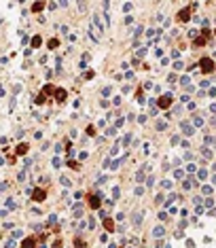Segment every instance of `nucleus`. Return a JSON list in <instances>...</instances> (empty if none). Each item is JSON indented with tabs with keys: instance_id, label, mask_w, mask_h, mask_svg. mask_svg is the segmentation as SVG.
Here are the masks:
<instances>
[{
	"instance_id": "nucleus-43",
	"label": "nucleus",
	"mask_w": 216,
	"mask_h": 248,
	"mask_svg": "<svg viewBox=\"0 0 216 248\" xmlns=\"http://www.w3.org/2000/svg\"><path fill=\"white\" fill-rule=\"evenodd\" d=\"M87 134H89V136H93V134H96V127H93V125H89V127H87Z\"/></svg>"
},
{
	"instance_id": "nucleus-3",
	"label": "nucleus",
	"mask_w": 216,
	"mask_h": 248,
	"mask_svg": "<svg viewBox=\"0 0 216 248\" xmlns=\"http://www.w3.org/2000/svg\"><path fill=\"white\" fill-rule=\"evenodd\" d=\"M89 38H91V40H96V42H98V40L102 38V30H98V28H96L93 23L89 26Z\"/></svg>"
},
{
	"instance_id": "nucleus-15",
	"label": "nucleus",
	"mask_w": 216,
	"mask_h": 248,
	"mask_svg": "<svg viewBox=\"0 0 216 248\" xmlns=\"http://www.w3.org/2000/svg\"><path fill=\"white\" fill-rule=\"evenodd\" d=\"M42 199H45V191H40V189L34 191V201H42Z\"/></svg>"
},
{
	"instance_id": "nucleus-4",
	"label": "nucleus",
	"mask_w": 216,
	"mask_h": 248,
	"mask_svg": "<svg viewBox=\"0 0 216 248\" xmlns=\"http://www.w3.org/2000/svg\"><path fill=\"white\" fill-rule=\"evenodd\" d=\"M157 102H159V108H169V104H172V96H169V94L167 96H161Z\"/></svg>"
},
{
	"instance_id": "nucleus-40",
	"label": "nucleus",
	"mask_w": 216,
	"mask_h": 248,
	"mask_svg": "<svg viewBox=\"0 0 216 248\" xmlns=\"http://www.w3.org/2000/svg\"><path fill=\"white\" fill-rule=\"evenodd\" d=\"M172 144H180V136H178V134L172 136Z\"/></svg>"
},
{
	"instance_id": "nucleus-42",
	"label": "nucleus",
	"mask_w": 216,
	"mask_h": 248,
	"mask_svg": "<svg viewBox=\"0 0 216 248\" xmlns=\"http://www.w3.org/2000/svg\"><path fill=\"white\" fill-rule=\"evenodd\" d=\"M40 9H42V4H40V2H36V4H32V11H36V13H38Z\"/></svg>"
},
{
	"instance_id": "nucleus-24",
	"label": "nucleus",
	"mask_w": 216,
	"mask_h": 248,
	"mask_svg": "<svg viewBox=\"0 0 216 248\" xmlns=\"http://www.w3.org/2000/svg\"><path fill=\"white\" fill-rule=\"evenodd\" d=\"M104 227H106L108 231H110V229H112L115 225H112V221H110V219H104Z\"/></svg>"
},
{
	"instance_id": "nucleus-18",
	"label": "nucleus",
	"mask_w": 216,
	"mask_h": 248,
	"mask_svg": "<svg viewBox=\"0 0 216 248\" xmlns=\"http://www.w3.org/2000/svg\"><path fill=\"white\" fill-rule=\"evenodd\" d=\"M26 153H28V144L23 142V144H19V146H17V155H26Z\"/></svg>"
},
{
	"instance_id": "nucleus-46",
	"label": "nucleus",
	"mask_w": 216,
	"mask_h": 248,
	"mask_svg": "<svg viewBox=\"0 0 216 248\" xmlns=\"http://www.w3.org/2000/svg\"><path fill=\"white\" fill-rule=\"evenodd\" d=\"M42 102H45V96H42V94H40V96H36V104H42Z\"/></svg>"
},
{
	"instance_id": "nucleus-26",
	"label": "nucleus",
	"mask_w": 216,
	"mask_h": 248,
	"mask_svg": "<svg viewBox=\"0 0 216 248\" xmlns=\"http://www.w3.org/2000/svg\"><path fill=\"white\" fill-rule=\"evenodd\" d=\"M195 45H199V47L206 45V38H204V36H197V38H195Z\"/></svg>"
},
{
	"instance_id": "nucleus-20",
	"label": "nucleus",
	"mask_w": 216,
	"mask_h": 248,
	"mask_svg": "<svg viewBox=\"0 0 216 248\" xmlns=\"http://www.w3.org/2000/svg\"><path fill=\"white\" fill-rule=\"evenodd\" d=\"M21 235H23V231H19V229H15V231H13V235H11V240H19Z\"/></svg>"
},
{
	"instance_id": "nucleus-48",
	"label": "nucleus",
	"mask_w": 216,
	"mask_h": 248,
	"mask_svg": "<svg viewBox=\"0 0 216 248\" xmlns=\"http://www.w3.org/2000/svg\"><path fill=\"white\" fill-rule=\"evenodd\" d=\"M193 204H195V206H199V204H201V197H199V195H197V197H193Z\"/></svg>"
},
{
	"instance_id": "nucleus-27",
	"label": "nucleus",
	"mask_w": 216,
	"mask_h": 248,
	"mask_svg": "<svg viewBox=\"0 0 216 248\" xmlns=\"http://www.w3.org/2000/svg\"><path fill=\"white\" fill-rule=\"evenodd\" d=\"M136 55H138V59L144 57V55H146V49H144V47H142V49H138V51H136Z\"/></svg>"
},
{
	"instance_id": "nucleus-53",
	"label": "nucleus",
	"mask_w": 216,
	"mask_h": 248,
	"mask_svg": "<svg viewBox=\"0 0 216 248\" xmlns=\"http://www.w3.org/2000/svg\"><path fill=\"white\" fill-rule=\"evenodd\" d=\"M17 178H19V182H23V180H26V172H19V176H17Z\"/></svg>"
},
{
	"instance_id": "nucleus-50",
	"label": "nucleus",
	"mask_w": 216,
	"mask_h": 248,
	"mask_svg": "<svg viewBox=\"0 0 216 248\" xmlns=\"http://www.w3.org/2000/svg\"><path fill=\"white\" fill-rule=\"evenodd\" d=\"M49 47H51V49H55V47H57V40H55V38H53V40H49Z\"/></svg>"
},
{
	"instance_id": "nucleus-2",
	"label": "nucleus",
	"mask_w": 216,
	"mask_h": 248,
	"mask_svg": "<svg viewBox=\"0 0 216 248\" xmlns=\"http://www.w3.org/2000/svg\"><path fill=\"white\" fill-rule=\"evenodd\" d=\"M199 66H201L204 72H212V70H214V61H212L210 57H204L201 61H199Z\"/></svg>"
},
{
	"instance_id": "nucleus-25",
	"label": "nucleus",
	"mask_w": 216,
	"mask_h": 248,
	"mask_svg": "<svg viewBox=\"0 0 216 248\" xmlns=\"http://www.w3.org/2000/svg\"><path fill=\"white\" fill-rule=\"evenodd\" d=\"M208 144H210V146H214V144H216V140H214L212 136H206V146H208Z\"/></svg>"
},
{
	"instance_id": "nucleus-30",
	"label": "nucleus",
	"mask_w": 216,
	"mask_h": 248,
	"mask_svg": "<svg viewBox=\"0 0 216 248\" xmlns=\"http://www.w3.org/2000/svg\"><path fill=\"white\" fill-rule=\"evenodd\" d=\"M104 134H106V136H115V134H117V127H108Z\"/></svg>"
},
{
	"instance_id": "nucleus-17",
	"label": "nucleus",
	"mask_w": 216,
	"mask_h": 248,
	"mask_svg": "<svg viewBox=\"0 0 216 248\" xmlns=\"http://www.w3.org/2000/svg\"><path fill=\"white\" fill-rule=\"evenodd\" d=\"M59 182L64 184L66 189H70V187H72V182H70V178H66V176H61V178H59Z\"/></svg>"
},
{
	"instance_id": "nucleus-47",
	"label": "nucleus",
	"mask_w": 216,
	"mask_h": 248,
	"mask_svg": "<svg viewBox=\"0 0 216 248\" xmlns=\"http://www.w3.org/2000/svg\"><path fill=\"white\" fill-rule=\"evenodd\" d=\"M129 142H131V136H129V134H127V136H125V138H123V144H129Z\"/></svg>"
},
{
	"instance_id": "nucleus-5",
	"label": "nucleus",
	"mask_w": 216,
	"mask_h": 248,
	"mask_svg": "<svg viewBox=\"0 0 216 248\" xmlns=\"http://www.w3.org/2000/svg\"><path fill=\"white\" fill-rule=\"evenodd\" d=\"M131 223H134V227H140L142 225V219H144V212H134V216H131Z\"/></svg>"
},
{
	"instance_id": "nucleus-19",
	"label": "nucleus",
	"mask_w": 216,
	"mask_h": 248,
	"mask_svg": "<svg viewBox=\"0 0 216 248\" xmlns=\"http://www.w3.org/2000/svg\"><path fill=\"white\" fill-rule=\"evenodd\" d=\"M201 153H204V157H208V159H212V155H214V153H212L208 146H204V148H201Z\"/></svg>"
},
{
	"instance_id": "nucleus-28",
	"label": "nucleus",
	"mask_w": 216,
	"mask_h": 248,
	"mask_svg": "<svg viewBox=\"0 0 216 248\" xmlns=\"http://www.w3.org/2000/svg\"><path fill=\"white\" fill-rule=\"evenodd\" d=\"M165 127H167V123H165V121H159V123H157V129H159V132H163Z\"/></svg>"
},
{
	"instance_id": "nucleus-6",
	"label": "nucleus",
	"mask_w": 216,
	"mask_h": 248,
	"mask_svg": "<svg viewBox=\"0 0 216 248\" xmlns=\"http://www.w3.org/2000/svg\"><path fill=\"white\" fill-rule=\"evenodd\" d=\"M89 206H91V210H98L100 208V197L98 195H89Z\"/></svg>"
},
{
	"instance_id": "nucleus-13",
	"label": "nucleus",
	"mask_w": 216,
	"mask_h": 248,
	"mask_svg": "<svg viewBox=\"0 0 216 248\" xmlns=\"http://www.w3.org/2000/svg\"><path fill=\"white\" fill-rule=\"evenodd\" d=\"M197 178H199V180H206V178H208V170H204V168L197 170Z\"/></svg>"
},
{
	"instance_id": "nucleus-31",
	"label": "nucleus",
	"mask_w": 216,
	"mask_h": 248,
	"mask_svg": "<svg viewBox=\"0 0 216 248\" xmlns=\"http://www.w3.org/2000/svg\"><path fill=\"white\" fill-rule=\"evenodd\" d=\"M40 42H42V40H40V36H34V38H32V47H38Z\"/></svg>"
},
{
	"instance_id": "nucleus-38",
	"label": "nucleus",
	"mask_w": 216,
	"mask_h": 248,
	"mask_svg": "<svg viewBox=\"0 0 216 248\" xmlns=\"http://www.w3.org/2000/svg\"><path fill=\"white\" fill-rule=\"evenodd\" d=\"M51 163H53V168H59V165H61V161H59V157H53V161H51Z\"/></svg>"
},
{
	"instance_id": "nucleus-54",
	"label": "nucleus",
	"mask_w": 216,
	"mask_h": 248,
	"mask_svg": "<svg viewBox=\"0 0 216 248\" xmlns=\"http://www.w3.org/2000/svg\"><path fill=\"white\" fill-rule=\"evenodd\" d=\"M0 23H2V17H0Z\"/></svg>"
},
{
	"instance_id": "nucleus-44",
	"label": "nucleus",
	"mask_w": 216,
	"mask_h": 248,
	"mask_svg": "<svg viewBox=\"0 0 216 248\" xmlns=\"http://www.w3.org/2000/svg\"><path fill=\"white\" fill-rule=\"evenodd\" d=\"M131 7H134L131 2H127V4H123V13H125V11H131Z\"/></svg>"
},
{
	"instance_id": "nucleus-52",
	"label": "nucleus",
	"mask_w": 216,
	"mask_h": 248,
	"mask_svg": "<svg viewBox=\"0 0 216 248\" xmlns=\"http://www.w3.org/2000/svg\"><path fill=\"white\" fill-rule=\"evenodd\" d=\"M79 11H87V4L85 2H79Z\"/></svg>"
},
{
	"instance_id": "nucleus-34",
	"label": "nucleus",
	"mask_w": 216,
	"mask_h": 248,
	"mask_svg": "<svg viewBox=\"0 0 216 248\" xmlns=\"http://www.w3.org/2000/svg\"><path fill=\"white\" fill-rule=\"evenodd\" d=\"M9 189V182H0V193H4Z\"/></svg>"
},
{
	"instance_id": "nucleus-45",
	"label": "nucleus",
	"mask_w": 216,
	"mask_h": 248,
	"mask_svg": "<svg viewBox=\"0 0 216 248\" xmlns=\"http://www.w3.org/2000/svg\"><path fill=\"white\" fill-rule=\"evenodd\" d=\"M102 96H110V87H104L102 89Z\"/></svg>"
},
{
	"instance_id": "nucleus-1",
	"label": "nucleus",
	"mask_w": 216,
	"mask_h": 248,
	"mask_svg": "<svg viewBox=\"0 0 216 248\" xmlns=\"http://www.w3.org/2000/svg\"><path fill=\"white\" fill-rule=\"evenodd\" d=\"M180 129H182V134H184V136H193V134H195L193 123H189V121H182V123H180Z\"/></svg>"
},
{
	"instance_id": "nucleus-10",
	"label": "nucleus",
	"mask_w": 216,
	"mask_h": 248,
	"mask_svg": "<svg viewBox=\"0 0 216 248\" xmlns=\"http://www.w3.org/2000/svg\"><path fill=\"white\" fill-rule=\"evenodd\" d=\"M55 100L57 102H64L66 100V91L64 89H55Z\"/></svg>"
},
{
	"instance_id": "nucleus-33",
	"label": "nucleus",
	"mask_w": 216,
	"mask_h": 248,
	"mask_svg": "<svg viewBox=\"0 0 216 248\" xmlns=\"http://www.w3.org/2000/svg\"><path fill=\"white\" fill-rule=\"evenodd\" d=\"M142 32H144V30H142V26H138V28H136V30H134V36H140V34H142Z\"/></svg>"
},
{
	"instance_id": "nucleus-39",
	"label": "nucleus",
	"mask_w": 216,
	"mask_h": 248,
	"mask_svg": "<svg viewBox=\"0 0 216 248\" xmlns=\"http://www.w3.org/2000/svg\"><path fill=\"white\" fill-rule=\"evenodd\" d=\"M182 66H184V64H182V61H178V59L174 61V68H176V70H182Z\"/></svg>"
},
{
	"instance_id": "nucleus-12",
	"label": "nucleus",
	"mask_w": 216,
	"mask_h": 248,
	"mask_svg": "<svg viewBox=\"0 0 216 248\" xmlns=\"http://www.w3.org/2000/svg\"><path fill=\"white\" fill-rule=\"evenodd\" d=\"M189 13H191L189 9H182V11L178 13V19H180V21H187V19H189Z\"/></svg>"
},
{
	"instance_id": "nucleus-35",
	"label": "nucleus",
	"mask_w": 216,
	"mask_h": 248,
	"mask_svg": "<svg viewBox=\"0 0 216 248\" xmlns=\"http://www.w3.org/2000/svg\"><path fill=\"white\" fill-rule=\"evenodd\" d=\"M117 153H119V142H117V144H115V146L110 148V155H112V157H115V155H117Z\"/></svg>"
},
{
	"instance_id": "nucleus-14",
	"label": "nucleus",
	"mask_w": 216,
	"mask_h": 248,
	"mask_svg": "<svg viewBox=\"0 0 216 248\" xmlns=\"http://www.w3.org/2000/svg\"><path fill=\"white\" fill-rule=\"evenodd\" d=\"M4 206H7L9 210H15V208H17V201H15V199H7V201H4Z\"/></svg>"
},
{
	"instance_id": "nucleus-36",
	"label": "nucleus",
	"mask_w": 216,
	"mask_h": 248,
	"mask_svg": "<svg viewBox=\"0 0 216 248\" xmlns=\"http://www.w3.org/2000/svg\"><path fill=\"white\" fill-rule=\"evenodd\" d=\"M180 85H184V87H189V76H182V79H180Z\"/></svg>"
},
{
	"instance_id": "nucleus-7",
	"label": "nucleus",
	"mask_w": 216,
	"mask_h": 248,
	"mask_svg": "<svg viewBox=\"0 0 216 248\" xmlns=\"http://www.w3.org/2000/svg\"><path fill=\"white\" fill-rule=\"evenodd\" d=\"M153 235H155L157 240H159V238H163V235H165V229H163L161 225H157L155 229H153Z\"/></svg>"
},
{
	"instance_id": "nucleus-51",
	"label": "nucleus",
	"mask_w": 216,
	"mask_h": 248,
	"mask_svg": "<svg viewBox=\"0 0 216 248\" xmlns=\"http://www.w3.org/2000/svg\"><path fill=\"white\" fill-rule=\"evenodd\" d=\"M155 201H157V204H163V195H161V193H159V195H157V197H155Z\"/></svg>"
},
{
	"instance_id": "nucleus-11",
	"label": "nucleus",
	"mask_w": 216,
	"mask_h": 248,
	"mask_svg": "<svg viewBox=\"0 0 216 248\" xmlns=\"http://www.w3.org/2000/svg\"><path fill=\"white\" fill-rule=\"evenodd\" d=\"M182 187H184V189H191V187H197V180H195V178H187V180L182 182Z\"/></svg>"
},
{
	"instance_id": "nucleus-9",
	"label": "nucleus",
	"mask_w": 216,
	"mask_h": 248,
	"mask_svg": "<svg viewBox=\"0 0 216 248\" xmlns=\"http://www.w3.org/2000/svg\"><path fill=\"white\" fill-rule=\"evenodd\" d=\"M81 214H83V204L76 201V204H74V219H81Z\"/></svg>"
},
{
	"instance_id": "nucleus-21",
	"label": "nucleus",
	"mask_w": 216,
	"mask_h": 248,
	"mask_svg": "<svg viewBox=\"0 0 216 248\" xmlns=\"http://www.w3.org/2000/svg\"><path fill=\"white\" fill-rule=\"evenodd\" d=\"M68 165H70L72 170H81V163H79V161H72V159H70V161H68Z\"/></svg>"
},
{
	"instance_id": "nucleus-8",
	"label": "nucleus",
	"mask_w": 216,
	"mask_h": 248,
	"mask_svg": "<svg viewBox=\"0 0 216 248\" xmlns=\"http://www.w3.org/2000/svg\"><path fill=\"white\" fill-rule=\"evenodd\" d=\"M21 248H36V242H34V238H28V240H23Z\"/></svg>"
},
{
	"instance_id": "nucleus-32",
	"label": "nucleus",
	"mask_w": 216,
	"mask_h": 248,
	"mask_svg": "<svg viewBox=\"0 0 216 248\" xmlns=\"http://www.w3.org/2000/svg\"><path fill=\"white\" fill-rule=\"evenodd\" d=\"M174 176L180 180V178H184V172H182V170H176V172H174Z\"/></svg>"
},
{
	"instance_id": "nucleus-23",
	"label": "nucleus",
	"mask_w": 216,
	"mask_h": 248,
	"mask_svg": "<svg viewBox=\"0 0 216 248\" xmlns=\"http://www.w3.org/2000/svg\"><path fill=\"white\" fill-rule=\"evenodd\" d=\"M144 176H146V174H144V170H140V172L136 174V180H138V182H142V180H144Z\"/></svg>"
},
{
	"instance_id": "nucleus-29",
	"label": "nucleus",
	"mask_w": 216,
	"mask_h": 248,
	"mask_svg": "<svg viewBox=\"0 0 216 248\" xmlns=\"http://www.w3.org/2000/svg\"><path fill=\"white\" fill-rule=\"evenodd\" d=\"M187 172H191V174L197 172V165H195V163H189V165H187Z\"/></svg>"
},
{
	"instance_id": "nucleus-22",
	"label": "nucleus",
	"mask_w": 216,
	"mask_h": 248,
	"mask_svg": "<svg viewBox=\"0 0 216 248\" xmlns=\"http://www.w3.org/2000/svg\"><path fill=\"white\" fill-rule=\"evenodd\" d=\"M119 195H121V189H119V187H115V189H112V201H115V199H119Z\"/></svg>"
},
{
	"instance_id": "nucleus-41",
	"label": "nucleus",
	"mask_w": 216,
	"mask_h": 248,
	"mask_svg": "<svg viewBox=\"0 0 216 248\" xmlns=\"http://www.w3.org/2000/svg\"><path fill=\"white\" fill-rule=\"evenodd\" d=\"M214 201H216V199H212V197H208V199H206V206H208V208H212V206H214Z\"/></svg>"
},
{
	"instance_id": "nucleus-16",
	"label": "nucleus",
	"mask_w": 216,
	"mask_h": 248,
	"mask_svg": "<svg viewBox=\"0 0 216 248\" xmlns=\"http://www.w3.org/2000/svg\"><path fill=\"white\" fill-rule=\"evenodd\" d=\"M204 125V119L201 117H193V127H201Z\"/></svg>"
},
{
	"instance_id": "nucleus-49",
	"label": "nucleus",
	"mask_w": 216,
	"mask_h": 248,
	"mask_svg": "<svg viewBox=\"0 0 216 248\" xmlns=\"http://www.w3.org/2000/svg\"><path fill=\"white\" fill-rule=\"evenodd\" d=\"M146 182H148V187H153V184H155V176H148V180H146Z\"/></svg>"
},
{
	"instance_id": "nucleus-37",
	"label": "nucleus",
	"mask_w": 216,
	"mask_h": 248,
	"mask_svg": "<svg viewBox=\"0 0 216 248\" xmlns=\"http://www.w3.org/2000/svg\"><path fill=\"white\" fill-rule=\"evenodd\" d=\"M161 187H163V189H172V182H169V180H163Z\"/></svg>"
}]
</instances>
